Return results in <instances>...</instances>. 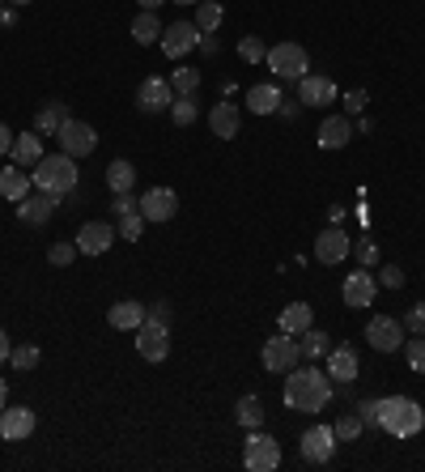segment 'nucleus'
Masks as SVG:
<instances>
[{
  "instance_id": "obj_21",
  "label": "nucleus",
  "mask_w": 425,
  "mask_h": 472,
  "mask_svg": "<svg viewBox=\"0 0 425 472\" xmlns=\"http://www.w3.org/2000/svg\"><path fill=\"white\" fill-rule=\"evenodd\" d=\"M13 166H21V171H35L42 162V132H21L18 141H13Z\"/></svg>"
},
{
  "instance_id": "obj_25",
  "label": "nucleus",
  "mask_w": 425,
  "mask_h": 472,
  "mask_svg": "<svg viewBox=\"0 0 425 472\" xmlns=\"http://www.w3.org/2000/svg\"><path fill=\"white\" fill-rule=\"evenodd\" d=\"M311 323H315V311H311L306 302H290V306L281 311V332H290V337H302Z\"/></svg>"
},
{
  "instance_id": "obj_8",
  "label": "nucleus",
  "mask_w": 425,
  "mask_h": 472,
  "mask_svg": "<svg viewBox=\"0 0 425 472\" xmlns=\"http://www.w3.org/2000/svg\"><path fill=\"white\" fill-rule=\"evenodd\" d=\"M56 141H60V150L68 153V158H85V153H94V145H98V132L89 128L85 120H64L60 132H56Z\"/></svg>"
},
{
  "instance_id": "obj_55",
  "label": "nucleus",
  "mask_w": 425,
  "mask_h": 472,
  "mask_svg": "<svg viewBox=\"0 0 425 472\" xmlns=\"http://www.w3.org/2000/svg\"><path fill=\"white\" fill-rule=\"evenodd\" d=\"M174 4H200V0H174Z\"/></svg>"
},
{
  "instance_id": "obj_3",
  "label": "nucleus",
  "mask_w": 425,
  "mask_h": 472,
  "mask_svg": "<svg viewBox=\"0 0 425 472\" xmlns=\"http://www.w3.org/2000/svg\"><path fill=\"white\" fill-rule=\"evenodd\" d=\"M30 179H35V188L39 192H51V196H64L73 192L77 183H81V171H77V158H68V153H42V162L30 171Z\"/></svg>"
},
{
  "instance_id": "obj_32",
  "label": "nucleus",
  "mask_w": 425,
  "mask_h": 472,
  "mask_svg": "<svg viewBox=\"0 0 425 472\" xmlns=\"http://www.w3.org/2000/svg\"><path fill=\"white\" fill-rule=\"evenodd\" d=\"M298 349H302V358H311V362H315V358H323V353H328V332H319L315 323H311V328L302 332Z\"/></svg>"
},
{
  "instance_id": "obj_6",
  "label": "nucleus",
  "mask_w": 425,
  "mask_h": 472,
  "mask_svg": "<svg viewBox=\"0 0 425 472\" xmlns=\"http://www.w3.org/2000/svg\"><path fill=\"white\" fill-rule=\"evenodd\" d=\"M298 362H302V349L290 332H276L273 341H264V370L268 375H290Z\"/></svg>"
},
{
  "instance_id": "obj_20",
  "label": "nucleus",
  "mask_w": 425,
  "mask_h": 472,
  "mask_svg": "<svg viewBox=\"0 0 425 472\" xmlns=\"http://www.w3.org/2000/svg\"><path fill=\"white\" fill-rule=\"evenodd\" d=\"M56 205H60V196H51V192L21 196V200H18V217L26 221V226H42L47 217L56 213Z\"/></svg>"
},
{
  "instance_id": "obj_1",
  "label": "nucleus",
  "mask_w": 425,
  "mask_h": 472,
  "mask_svg": "<svg viewBox=\"0 0 425 472\" xmlns=\"http://www.w3.org/2000/svg\"><path fill=\"white\" fill-rule=\"evenodd\" d=\"M332 400V375L319 370V366H302L285 375V405L294 413H319V408Z\"/></svg>"
},
{
  "instance_id": "obj_40",
  "label": "nucleus",
  "mask_w": 425,
  "mask_h": 472,
  "mask_svg": "<svg viewBox=\"0 0 425 472\" xmlns=\"http://www.w3.org/2000/svg\"><path fill=\"white\" fill-rule=\"evenodd\" d=\"M47 259H51L56 268H68V264L77 259V243H56V247L47 251Z\"/></svg>"
},
{
  "instance_id": "obj_15",
  "label": "nucleus",
  "mask_w": 425,
  "mask_h": 472,
  "mask_svg": "<svg viewBox=\"0 0 425 472\" xmlns=\"http://www.w3.org/2000/svg\"><path fill=\"white\" fill-rule=\"evenodd\" d=\"M174 213H179V196L170 192V188H149L141 196V217L145 221H170Z\"/></svg>"
},
{
  "instance_id": "obj_22",
  "label": "nucleus",
  "mask_w": 425,
  "mask_h": 472,
  "mask_svg": "<svg viewBox=\"0 0 425 472\" xmlns=\"http://www.w3.org/2000/svg\"><path fill=\"white\" fill-rule=\"evenodd\" d=\"M238 124H243V115H238V107H234V103H212V111H209L212 136L234 141V136H238Z\"/></svg>"
},
{
  "instance_id": "obj_7",
  "label": "nucleus",
  "mask_w": 425,
  "mask_h": 472,
  "mask_svg": "<svg viewBox=\"0 0 425 472\" xmlns=\"http://www.w3.org/2000/svg\"><path fill=\"white\" fill-rule=\"evenodd\" d=\"M136 353L145 358V362H166V353H170V323H158V320H149L136 328Z\"/></svg>"
},
{
  "instance_id": "obj_24",
  "label": "nucleus",
  "mask_w": 425,
  "mask_h": 472,
  "mask_svg": "<svg viewBox=\"0 0 425 472\" xmlns=\"http://www.w3.org/2000/svg\"><path fill=\"white\" fill-rule=\"evenodd\" d=\"M328 375L336 379V383H353L358 379V353L349 349V344H340L328 353Z\"/></svg>"
},
{
  "instance_id": "obj_50",
  "label": "nucleus",
  "mask_w": 425,
  "mask_h": 472,
  "mask_svg": "<svg viewBox=\"0 0 425 472\" xmlns=\"http://www.w3.org/2000/svg\"><path fill=\"white\" fill-rule=\"evenodd\" d=\"M196 47H200V51H209V56H212V51H217V35H212V30H200V43H196Z\"/></svg>"
},
{
  "instance_id": "obj_46",
  "label": "nucleus",
  "mask_w": 425,
  "mask_h": 472,
  "mask_svg": "<svg viewBox=\"0 0 425 472\" xmlns=\"http://www.w3.org/2000/svg\"><path fill=\"white\" fill-rule=\"evenodd\" d=\"M344 107H349V115H358V111L366 107V89H349V94H344Z\"/></svg>"
},
{
  "instance_id": "obj_11",
  "label": "nucleus",
  "mask_w": 425,
  "mask_h": 472,
  "mask_svg": "<svg viewBox=\"0 0 425 472\" xmlns=\"http://www.w3.org/2000/svg\"><path fill=\"white\" fill-rule=\"evenodd\" d=\"M196 43H200V26H196V22H170V26H162V51H166L170 60L188 56Z\"/></svg>"
},
{
  "instance_id": "obj_44",
  "label": "nucleus",
  "mask_w": 425,
  "mask_h": 472,
  "mask_svg": "<svg viewBox=\"0 0 425 472\" xmlns=\"http://www.w3.org/2000/svg\"><path fill=\"white\" fill-rule=\"evenodd\" d=\"M382 285H387V290H400V285H404V268H400V264H382Z\"/></svg>"
},
{
  "instance_id": "obj_52",
  "label": "nucleus",
  "mask_w": 425,
  "mask_h": 472,
  "mask_svg": "<svg viewBox=\"0 0 425 472\" xmlns=\"http://www.w3.org/2000/svg\"><path fill=\"white\" fill-rule=\"evenodd\" d=\"M0 22H4V26H13V22H18V13H13V9H0Z\"/></svg>"
},
{
  "instance_id": "obj_27",
  "label": "nucleus",
  "mask_w": 425,
  "mask_h": 472,
  "mask_svg": "<svg viewBox=\"0 0 425 472\" xmlns=\"http://www.w3.org/2000/svg\"><path fill=\"white\" fill-rule=\"evenodd\" d=\"M132 183H136V166H132L128 158L106 162V188H111V192H132Z\"/></svg>"
},
{
  "instance_id": "obj_2",
  "label": "nucleus",
  "mask_w": 425,
  "mask_h": 472,
  "mask_svg": "<svg viewBox=\"0 0 425 472\" xmlns=\"http://www.w3.org/2000/svg\"><path fill=\"white\" fill-rule=\"evenodd\" d=\"M379 429H387L391 438H417L425 429V408L408 396H387L379 400Z\"/></svg>"
},
{
  "instance_id": "obj_17",
  "label": "nucleus",
  "mask_w": 425,
  "mask_h": 472,
  "mask_svg": "<svg viewBox=\"0 0 425 472\" xmlns=\"http://www.w3.org/2000/svg\"><path fill=\"white\" fill-rule=\"evenodd\" d=\"M35 434V408H0V438H9V443H21V438H30Z\"/></svg>"
},
{
  "instance_id": "obj_13",
  "label": "nucleus",
  "mask_w": 425,
  "mask_h": 472,
  "mask_svg": "<svg viewBox=\"0 0 425 472\" xmlns=\"http://www.w3.org/2000/svg\"><path fill=\"white\" fill-rule=\"evenodd\" d=\"M298 103H302V107H328V103H336V81L306 73V77L298 81Z\"/></svg>"
},
{
  "instance_id": "obj_41",
  "label": "nucleus",
  "mask_w": 425,
  "mask_h": 472,
  "mask_svg": "<svg viewBox=\"0 0 425 472\" xmlns=\"http://www.w3.org/2000/svg\"><path fill=\"white\" fill-rule=\"evenodd\" d=\"M141 230H145V217L141 213H128V217H120V238H141Z\"/></svg>"
},
{
  "instance_id": "obj_54",
  "label": "nucleus",
  "mask_w": 425,
  "mask_h": 472,
  "mask_svg": "<svg viewBox=\"0 0 425 472\" xmlns=\"http://www.w3.org/2000/svg\"><path fill=\"white\" fill-rule=\"evenodd\" d=\"M158 4H166V0H141V9H158Z\"/></svg>"
},
{
  "instance_id": "obj_18",
  "label": "nucleus",
  "mask_w": 425,
  "mask_h": 472,
  "mask_svg": "<svg viewBox=\"0 0 425 472\" xmlns=\"http://www.w3.org/2000/svg\"><path fill=\"white\" fill-rule=\"evenodd\" d=\"M349 247H353V238L344 235L340 226H328V230L315 238V259L319 264H340V259L349 256Z\"/></svg>"
},
{
  "instance_id": "obj_48",
  "label": "nucleus",
  "mask_w": 425,
  "mask_h": 472,
  "mask_svg": "<svg viewBox=\"0 0 425 472\" xmlns=\"http://www.w3.org/2000/svg\"><path fill=\"white\" fill-rule=\"evenodd\" d=\"M13 141H18V132H9V124H0V158L13 153Z\"/></svg>"
},
{
  "instance_id": "obj_51",
  "label": "nucleus",
  "mask_w": 425,
  "mask_h": 472,
  "mask_svg": "<svg viewBox=\"0 0 425 472\" xmlns=\"http://www.w3.org/2000/svg\"><path fill=\"white\" fill-rule=\"evenodd\" d=\"M9 353H13V344L4 337V328H0V362H9Z\"/></svg>"
},
{
  "instance_id": "obj_16",
  "label": "nucleus",
  "mask_w": 425,
  "mask_h": 472,
  "mask_svg": "<svg viewBox=\"0 0 425 472\" xmlns=\"http://www.w3.org/2000/svg\"><path fill=\"white\" fill-rule=\"evenodd\" d=\"M170 103H174V86L162 81V77H145V86L136 89V107L145 111V115H153V111H170Z\"/></svg>"
},
{
  "instance_id": "obj_56",
  "label": "nucleus",
  "mask_w": 425,
  "mask_h": 472,
  "mask_svg": "<svg viewBox=\"0 0 425 472\" xmlns=\"http://www.w3.org/2000/svg\"><path fill=\"white\" fill-rule=\"evenodd\" d=\"M13 4H35V0H13Z\"/></svg>"
},
{
  "instance_id": "obj_35",
  "label": "nucleus",
  "mask_w": 425,
  "mask_h": 472,
  "mask_svg": "<svg viewBox=\"0 0 425 472\" xmlns=\"http://www.w3.org/2000/svg\"><path fill=\"white\" fill-rule=\"evenodd\" d=\"M170 115H174V124H183V128H188V124H196V115H200V111H196V103H191V94H179V98L170 103Z\"/></svg>"
},
{
  "instance_id": "obj_31",
  "label": "nucleus",
  "mask_w": 425,
  "mask_h": 472,
  "mask_svg": "<svg viewBox=\"0 0 425 472\" xmlns=\"http://www.w3.org/2000/svg\"><path fill=\"white\" fill-rule=\"evenodd\" d=\"M234 417H238V426H243V429H259V426H264V408H259L255 396H243L238 408H234Z\"/></svg>"
},
{
  "instance_id": "obj_49",
  "label": "nucleus",
  "mask_w": 425,
  "mask_h": 472,
  "mask_svg": "<svg viewBox=\"0 0 425 472\" xmlns=\"http://www.w3.org/2000/svg\"><path fill=\"white\" fill-rule=\"evenodd\" d=\"M358 259H361V264H375V259H379L375 243H358Z\"/></svg>"
},
{
  "instance_id": "obj_23",
  "label": "nucleus",
  "mask_w": 425,
  "mask_h": 472,
  "mask_svg": "<svg viewBox=\"0 0 425 472\" xmlns=\"http://www.w3.org/2000/svg\"><path fill=\"white\" fill-rule=\"evenodd\" d=\"M106 320H111V328H120V332H136V328L145 323V306L124 298V302H115V306L106 311Z\"/></svg>"
},
{
  "instance_id": "obj_39",
  "label": "nucleus",
  "mask_w": 425,
  "mask_h": 472,
  "mask_svg": "<svg viewBox=\"0 0 425 472\" xmlns=\"http://www.w3.org/2000/svg\"><path fill=\"white\" fill-rule=\"evenodd\" d=\"M404 358H408V366H413L417 375H425V337H413V341H404Z\"/></svg>"
},
{
  "instance_id": "obj_5",
  "label": "nucleus",
  "mask_w": 425,
  "mask_h": 472,
  "mask_svg": "<svg viewBox=\"0 0 425 472\" xmlns=\"http://www.w3.org/2000/svg\"><path fill=\"white\" fill-rule=\"evenodd\" d=\"M264 65L273 68L281 81H302V77H306V68H311V60H306V47H298V43H276V47H268Z\"/></svg>"
},
{
  "instance_id": "obj_9",
  "label": "nucleus",
  "mask_w": 425,
  "mask_h": 472,
  "mask_svg": "<svg viewBox=\"0 0 425 472\" xmlns=\"http://www.w3.org/2000/svg\"><path fill=\"white\" fill-rule=\"evenodd\" d=\"M366 341L375 344L379 353H396L404 344V323L391 320V315H375V320L366 323Z\"/></svg>"
},
{
  "instance_id": "obj_47",
  "label": "nucleus",
  "mask_w": 425,
  "mask_h": 472,
  "mask_svg": "<svg viewBox=\"0 0 425 472\" xmlns=\"http://www.w3.org/2000/svg\"><path fill=\"white\" fill-rule=\"evenodd\" d=\"M145 315H149V320H158V323H170V302H153Z\"/></svg>"
},
{
  "instance_id": "obj_38",
  "label": "nucleus",
  "mask_w": 425,
  "mask_h": 472,
  "mask_svg": "<svg viewBox=\"0 0 425 472\" xmlns=\"http://www.w3.org/2000/svg\"><path fill=\"white\" fill-rule=\"evenodd\" d=\"M9 366H13V370H35V366H39V349H35V344H18V349L9 353Z\"/></svg>"
},
{
  "instance_id": "obj_30",
  "label": "nucleus",
  "mask_w": 425,
  "mask_h": 472,
  "mask_svg": "<svg viewBox=\"0 0 425 472\" xmlns=\"http://www.w3.org/2000/svg\"><path fill=\"white\" fill-rule=\"evenodd\" d=\"M132 39L145 47V43H153V39H162V22H158V13L153 9H145L136 22H132Z\"/></svg>"
},
{
  "instance_id": "obj_4",
  "label": "nucleus",
  "mask_w": 425,
  "mask_h": 472,
  "mask_svg": "<svg viewBox=\"0 0 425 472\" xmlns=\"http://www.w3.org/2000/svg\"><path fill=\"white\" fill-rule=\"evenodd\" d=\"M247 472H276L281 468V443L264 429H247V447H243Z\"/></svg>"
},
{
  "instance_id": "obj_36",
  "label": "nucleus",
  "mask_w": 425,
  "mask_h": 472,
  "mask_svg": "<svg viewBox=\"0 0 425 472\" xmlns=\"http://www.w3.org/2000/svg\"><path fill=\"white\" fill-rule=\"evenodd\" d=\"M332 434H336V443H353V438L361 434V417L358 413H344L336 426H332Z\"/></svg>"
},
{
  "instance_id": "obj_43",
  "label": "nucleus",
  "mask_w": 425,
  "mask_h": 472,
  "mask_svg": "<svg viewBox=\"0 0 425 472\" xmlns=\"http://www.w3.org/2000/svg\"><path fill=\"white\" fill-rule=\"evenodd\" d=\"M358 417H361V426H375V429H379V400H361V405H358Z\"/></svg>"
},
{
  "instance_id": "obj_14",
  "label": "nucleus",
  "mask_w": 425,
  "mask_h": 472,
  "mask_svg": "<svg viewBox=\"0 0 425 472\" xmlns=\"http://www.w3.org/2000/svg\"><path fill=\"white\" fill-rule=\"evenodd\" d=\"M340 294H344V306H349V311H361V306H370V302H375L379 281L361 268V273H349V277H344V290H340Z\"/></svg>"
},
{
  "instance_id": "obj_33",
  "label": "nucleus",
  "mask_w": 425,
  "mask_h": 472,
  "mask_svg": "<svg viewBox=\"0 0 425 472\" xmlns=\"http://www.w3.org/2000/svg\"><path fill=\"white\" fill-rule=\"evenodd\" d=\"M221 18H226V9H221L217 0H200V4H196V26H200V30H217Z\"/></svg>"
},
{
  "instance_id": "obj_34",
  "label": "nucleus",
  "mask_w": 425,
  "mask_h": 472,
  "mask_svg": "<svg viewBox=\"0 0 425 472\" xmlns=\"http://www.w3.org/2000/svg\"><path fill=\"white\" fill-rule=\"evenodd\" d=\"M170 86H174V94H196L200 89V68H174Z\"/></svg>"
},
{
  "instance_id": "obj_10",
  "label": "nucleus",
  "mask_w": 425,
  "mask_h": 472,
  "mask_svg": "<svg viewBox=\"0 0 425 472\" xmlns=\"http://www.w3.org/2000/svg\"><path fill=\"white\" fill-rule=\"evenodd\" d=\"M115 238H120V230L111 221H85L81 230H77V251L81 256H103V251H111Z\"/></svg>"
},
{
  "instance_id": "obj_28",
  "label": "nucleus",
  "mask_w": 425,
  "mask_h": 472,
  "mask_svg": "<svg viewBox=\"0 0 425 472\" xmlns=\"http://www.w3.org/2000/svg\"><path fill=\"white\" fill-rule=\"evenodd\" d=\"M281 107V89L276 86H251L247 89V111L251 115H273Z\"/></svg>"
},
{
  "instance_id": "obj_53",
  "label": "nucleus",
  "mask_w": 425,
  "mask_h": 472,
  "mask_svg": "<svg viewBox=\"0 0 425 472\" xmlns=\"http://www.w3.org/2000/svg\"><path fill=\"white\" fill-rule=\"evenodd\" d=\"M9 405V383H4V379H0V408Z\"/></svg>"
},
{
  "instance_id": "obj_12",
  "label": "nucleus",
  "mask_w": 425,
  "mask_h": 472,
  "mask_svg": "<svg viewBox=\"0 0 425 472\" xmlns=\"http://www.w3.org/2000/svg\"><path fill=\"white\" fill-rule=\"evenodd\" d=\"M332 451H336V434H332V426L302 429V460H311V464H328V460H332Z\"/></svg>"
},
{
  "instance_id": "obj_45",
  "label": "nucleus",
  "mask_w": 425,
  "mask_h": 472,
  "mask_svg": "<svg viewBox=\"0 0 425 472\" xmlns=\"http://www.w3.org/2000/svg\"><path fill=\"white\" fill-rule=\"evenodd\" d=\"M404 323H408V328H413L417 337H425V306H413V311L404 315Z\"/></svg>"
},
{
  "instance_id": "obj_29",
  "label": "nucleus",
  "mask_w": 425,
  "mask_h": 472,
  "mask_svg": "<svg viewBox=\"0 0 425 472\" xmlns=\"http://www.w3.org/2000/svg\"><path fill=\"white\" fill-rule=\"evenodd\" d=\"M64 120H68V107H64V103H42L39 115H35V132H42V136H56Z\"/></svg>"
},
{
  "instance_id": "obj_37",
  "label": "nucleus",
  "mask_w": 425,
  "mask_h": 472,
  "mask_svg": "<svg viewBox=\"0 0 425 472\" xmlns=\"http://www.w3.org/2000/svg\"><path fill=\"white\" fill-rule=\"evenodd\" d=\"M238 56H243V60H247V65H259V60H264V56H268V47L259 43V39H255V35H243V39H238Z\"/></svg>"
},
{
  "instance_id": "obj_26",
  "label": "nucleus",
  "mask_w": 425,
  "mask_h": 472,
  "mask_svg": "<svg viewBox=\"0 0 425 472\" xmlns=\"http://www.w3.org/2000/svg\"><path fill=\"white\" fill-rule=\"evenodd\" d=\"M30 171H21V166H9V171H0V196L4 200H21V196H30Z\"/></svg>"
},
{
  "instance_id": "obj_19",
  "label": "nucleus",
  "mask_w": 425,
  "mask_h": 472,
  "mask_svg": "<svg viewBox=\"0 0 425 472\" xmlns=\"http://www.w3.org/2000/svg\"><path fill=\"white\" fill-rule=\"evenodd\" d=\"M353 120H349V115H328V120H323V124H319V150H344V145H349V141H353Z\"/></svg>"
},
{
  "instance_id": "obj_42",
  "label": "nucleus",
  "mask_w": 425,
  "mask_h": 472,
  "mask_svg": "<svg viewBox=\"0 0 425 472\" xmlns=\"http://www.w3.org/2000/svg\"><path fill=\"white\" fill-rule=\"evenodd\" d=\"M115 213L128 217V213H141V200L132 192H115Z\"/></svg>"
}]
</instances>
